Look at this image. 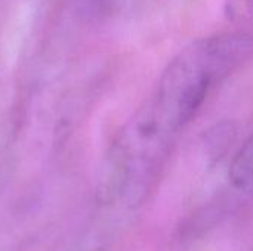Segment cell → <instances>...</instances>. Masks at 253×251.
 I'll return each mask as SVG.
<instances>
[{"label": "cell", "mask_w": 253, "mask_h": 251, "mask_svg": "<svg viewBox=\"0 0 253 251\" xmlns=\"http://www.w3.org/2000/svg\"><path fill=\"white\" fill-rule=\"evenodd\" d=\"M252 59V34L236 31L202 37L168 64L148 102L179 133L196 117L213 87Z\"/></svg>", "instance_id": "1"}, {"label": "cell", "mask_w": 253, "mask_h": 251, "mask_svg": "<svg viewBox=\"0 0 253 251\" xmlns=\"http://www.w3.org/2000/svg\"><path fill=\"white\" fill-rule=\"evenodd\" d=\"M176 135L147 101L105 154L96 194L99 203L125 209L141 206L156 185Z\"/></svg>", "instance_id": "2"}, {"label": "cell", "mask_w": 253, "mask_h": 251, "mask_svg": "<svg viewBox=\"0 0 253 251\" xmlns=\"http://www.w3.org/2000/svg\"><path fill=\"white\" fill-rule=\"evenodd\" d=\"M228 179L239 192L253 194V132L234 155Z\"/></svg>", "instance_id": "3"}]
</instances>
